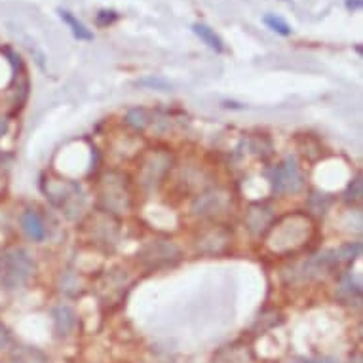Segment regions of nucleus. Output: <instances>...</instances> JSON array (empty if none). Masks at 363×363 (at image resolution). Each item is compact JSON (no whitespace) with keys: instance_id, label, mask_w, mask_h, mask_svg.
I'll return each instance as SVG.
<instances>
[{"instance_id":"obj_10","label":"nucleus","mask_w":363,"mask_h":363,"mask_svg":"<svg viewBox=\"0 0 363 363\" xmlns=\"http://www.w3.org/2000/svg\"><path fill=\"white\" fill-rule=\"evenodd\" d=\"M116 19H118V13L114 12V10H101V12L97 13L96 23L99 25V27H108V25H113Z\"/></svg>"},{"instance_id":"obj_11","label":"nucleus","mask_w":363,"mask_h":363,"mask_svg":"<svg viewBox=\"0 0 363 363\" xmlns=\"http://www.w3.org/2000/svg\"><path fill=\"white\" fill-rule=\"evenodd\" d=\"M10 342H12V335H10V331H8V328L4 323H0V350L8 348Z\"/></svg>"},{"instance_id":"obj_15","label":"nucleus","mask_w":363,"mask_h":363,"mask_svg":"<svg viewBox=\"0 0 363 363\" xmlns=\"http://www.w3.org/2000/svg\"><path fill=\"white\" fill-rule=\"evenodd\" d=\"M6 130H8V122L4 118H0V138L6 133Z\"/></svg>"},{"instance_id":"obj_4","label":"nucleus","mask_w":363,"mask_h":363,"mask_svg":"<svg viewBox=\"0 0 363 363\" xmlns=\"http://www.w3.org/2000/svg\"><path fill=\"white\" fill-rule=\"evenodd\" d=\"M21 225H23V230L27 233L30 240L35 242H44L46 236H48V230H46V225L44 220L40 219V215L33 211V209H27L21 217Z\"/></svg>"},{"instance_id":"obj_2","label":"nucleus","mask_w":363,"mask_h":363,"mask_svg":"<svg viewBox=\"0 0 363 363\" xmlns=\"http://www.w3.org/2000/svg\"><path fill=\"white\" fill-rule=\"evenodd\" d=\"M303 175L293 156H287L270 172V186L276 194H295L303 189Z\"/></svg>"},{"instance_id":"obj_6","label":"nucleus","mask_w":363,"mask_h":363,"mask_svg":"<svg viewBox=\"0 0 363 363\" xmlns=\"http://www.w3.org/2000/svg\"><path fill=\"white\" fill-rule=\"evenodd\" d=\"M192 33L200 38V40L208 46V48H211L213 52H217V54H220L223 50H225V44H223V40H220V36L215 33L209 25L206 23H194L192 25Z\"/></svg>"},{"instance_id":"obj_1","label":"nucleus","mask_w":363,"mask_h":363,"mask_svg":"<svg viewBox=\"0 0 363 363\" xmlns=\"http://www.w3.org/2000/svg\"><path fill=\"white\" fill-rule=\"evenodd\" d=\"M35 274V261L29 251L23 247H13L4 253L0 261V281L6 289H19Z\"/></svg>"},{"instance_id":"obj_3","label":"nucleus","mask_w":363,"mask_h":363,"mask_svg":"<svg viewBox=\"0 0 363 363\" xmlns=\"http://www.w3.org/2000/svg\"><path fill=\"white\" fill-rule=\"evenodd\" d=\"M52 318H54V329L55 335L57 337H69V335L74 331L77 328V312L71 308V306H67V304H60V306H55L54 312H52Z\"/></svg>"},{"instance_id":"obj_8","label":"nucleus","mask_w":363,"mask_h":363,"mask_svg":"<svg viewBox=\"0 0 363 363\" xmlns=\"http://www.w3.org/2000/svg\"><path fill=\"white\" fill-rule=\"evenodd\" d=\"M262 23L267 25L270 30H274L276 35H280V36L293 35L291 25L287 23L284 18H280V16H276V13H267V16L262 18Z\"/></svg>"},{"instance_id":"obj_7","label":"nucleus","mask_w":363,"mask_h":363,"mask_svg":"<svg viewBox=\"0 0 363 363\" xmlns=\"http://www.w3.org/2000/svg\"><path fill=\"white\" fill-rule=\"evenodd\" d=\"M57 13H60L61 21H63V23L69 27V29H71V33L74 38H78V40H86V42L94 40V33H91V30H89L88 27L82 23V21H78V19L74 18L71 12H69V10H61L60 8V10H57Z\"/></svg>"},{"instance_id":"obj_9","label":"nucleus","mask_w":363,"mask_h":363,"mask_svg":"<svg viewBox=\"0 0 363 363\" xmlns=\"http://www.w3.org/2000/svg\"><path fill=\"white\" fill-rule=\"evenodd\" d=\"M125 122L130 125H133L135 130H143L145 125L149 124V116H147V113H145L143 108H133V111H130L128 116H125Z\"/></svg>"},{"instance_id":"obj_13","label":"nucleus","mask_w":363,"mask_h":363,"mask_svg":"<svg viewBox=\"0 0 363 363\" xmlns=\"http://www.w3.org/2000/svg\"><path fill=\"white\" fill-rule=\"evenodd\" d=\"M291 363H339V359L335 357H308V359H297Z\"/></svg>"},{"instance_id":"obj_12","label":"nucleus","mask_w":363,"mask_h":363,"mask_svg":"<svg viewBox=\"0 0 363 363\" xmlns=\"http://www.w3.org/2000/svg\"><path fill=\"white\" fill-rule=\"evenodd\" d=\"M141 84H145V86H152V88H158V89L172 88V86H169L166 80H162V78H145V80H141Z\"/></svg>"},{"instance_id":"obj_14","label":"nucleus","mask_w":363,"mask_h":363,"mask_svg":"<svg viewBox=\"0 0 363 363\" xmlns=\"http://www.w3.org/2000/svg\"><path fill=\"white\" fill-rule=\"evenodd\" d=\"M363 0H346V8L348 10H357V8H362Z\"/></svg>"},{"instance_id":"obj_5","label":"nucleus","mask_w":363,"mask_h":363,"mask_svg":"<svg viewBox=\"0 0 363 363\" xmlns=\"http://www.w3.org/2000/svg\"><path fill=\"white\" fill-rule=\"evenodd\" d=\"M12 363H48V356L35 346H18L13 348L12 356H10Z\"/></svg>"}]
</instances>
